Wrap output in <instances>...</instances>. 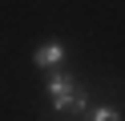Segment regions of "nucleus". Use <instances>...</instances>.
Listing matches in <instances>:
<instances>
[{
  "label": "nucleus",
  "instance_id": "f257e3e1",
  "mask_svg": "<svg viewBox=\"0 0 125 121\" xmlns=\"http://www.w3.org/2000/svg\"><path fill=\"white\" fill-rule=\"evenodd\" d=\"M49 101L57 113H89V97L69 73H52L49 77Z\"/></svg>",
  "mask_w": 125,
  "mask_h": 121
},
{
  "label": "nucleus",
  "instance_id": "7ed1b4c3",
  "mask_svg": "<svg viewBox=\"0 0 125 121\" xmlns=\"http://www.w3.org/2000/svg\"><path fill=\"white\" fill-rule=\"evenodd\" d=\"M85 121H121V113H117L113 105H97V109H89Z\"/></svg>",
  "mask_w": 125,
  "mask_h": 121
},
{
  "label": "nucleus",
  "instance_id": "f03ea898",
  "mask_svg": "<svg viewBox=\"0 0 125 121\" xmlns=\"http://www.w3.org/2000/svg\"><path fill=\"white\" fill-rule=\"evenodd\" d=\"M65 61H69L65 40H44V44L32 48V65L36 69H57V65H65Z\"/></svg>",
  "mask_w": 125,
  "mask_h": 121
}]
</instances>
